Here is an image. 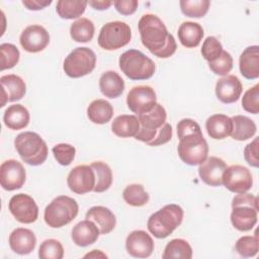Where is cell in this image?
I'll use <instances>...</instances> for the list:
<instances>
[{
  "label": "cell",
  "mask_w": 259,
  "mask_h": 259,
  "mask_svg": "<svg viewBox=\"0 0 259 259\" xmlns=\"http://www.w3.org/2000/svg\"><path fill=\"white\" fill-rule=\"evenodd\" d=\"M139 32L144 47L162 59L171 57L177 49L174 36L168 32L164 22L155 14H145L139 20Z\"/></svg>",
  "instance_id": "1"
},
{
  "label": "cell",
  "mask_w": 259,
  "mask_h": 259,
  "mask_svg": "<svg viewBox=\"0 0 259 259\" xmlns=\"http://www.w3.org/2000/svg\"><path fill=\"white\" fill-rule=\"evenodd\" d=\"M177 136L179 139L177 152L185 164L199 165L207 158L208 145L195 120L191 118L181 119L177 124Z\"/></svg>",
  "instance_id": "2"
},
{
  "label": "cell",
  "mask_w": 259,
  "mask_h": 259,
  "mask_svg": "<svg viewBox=\"0 0 259 259\" xmlns=\"http://www.w3.org/2000/svg\"><path fill=\"white\" fill-rule=\"evenodd\" d=\"M183 215L184 211L180 205L175 203L167 204L151 214L147 223L148 230L154 237L165 239L181 225Z\"/></svg>",
  "instance_id": "3"
},
{
  "label": "cell",
  "mask_w": 259,
  "mask_h": 259,
  "mask_svg": "<svg viewBox=\"0 0 259 259\" xmlns=\"http://www.w3.org/2000/svg\"><path fill=\"white\" fill-rule=\"evenodd\" d=\"M14 147L21 160L28 165H41L48 158V146L34 132L20 133L14 140Z\"/></svg>",
  "instance_id": "4"
},
{
  "label": "cell",
  "mask_w": 259,
  "mask_h": 259,
  "mask_svg": "<svg viewBox=\"0 0 259 259\" xmlns=\"http://www.w3.org/2000/svg\"><path fill=\"white\" fill-rule=\"evenodd\" d=\"M119 68L131 80H147L155 73V63L138 50H127L119 57Z\"/></svg>",
  "instance_id": "5"
},
{
  "label": "cell",
  "mask_w": 259,
  "mask_h": 259,
  "mask_svg": "<svg viewBox=\"0 0 259 259\" xmlns=\"http://www.w3.org/2000/svg\"><path fill=\"white\" fill-rule=\"evenodd\" d=\"M77 201L67 195L54 198L46 207L44 219L51 228H62L70 224L78 214Z\"/></svg>",
  "instance_id": "6"
},
{
  "label": "cell",
  "mask_w": 259,
  "mask_h": 259,
  "mask_svg": "<svg viewBox=\"0 0 259 259\" xmlns=\"http://www.w3.org/2000/svg\"><path fill=\"white\" fill-rule=\"evenodd\" d=\"M96 65L95 53L86 47L74 49L64 60V71L71 78H80L90 74Z\"/></svg>",
  "instance_id": "7"
},
{
  "label": "cell",
  "mask_w": 259,
  "mask_h": 259,
  "mask_svg": "<svg viewBox=\"0 0 259 259\" xmlns=\"http://www.w3.org/2000/svg\"><path fill=\"white\" fill-rule=\"evenodd\" d=\"M132 38V30L128 24L122 21L105 23L98 35V45L106 51H114L126 46Z\"/></svg>",
  "instance_id": "8"
},
{
  "label": "cell",
  "mask_w": 259,
  "mask_h": 259,
  "mask_svg": "<svg viewBox=\"0 0 259 259\" xmlns=\"http://www.w3.org/2000/svg\"><path fill=\"white\" fill-rule=\"evenodd\" d=\"M11 214L21 224H31L37 220L38 206L34 199L25 193L13 195L8 203Z\"/></svg>",
  "instance_id": "9"
},
{
  "label": "cell",
  "mask_w": 259,
  "mask_h": 259,
  "mask_svg": "<svg viewBox=\"0 0 259 259\" xmlns=\"http://www.w3.org/2000/svg\"><path fill=\"white\" fill-rule=\"evenodd\" d=\"M223 184L234 193H244L251 189L253 184L250 170L242 165L227 167L223 175Z\"/></svg>",
  "instance_id": "10"
},
{
  "label": "cell",
  "mask_w": 259,
  "mask_h": 259,
  "mask_svg": "<svg viewBox=\"0 0 259 259\" xmlns=\"http://www.w3.org/2000/svg\"><path fill=\"white\" fill-rule=\"evenodd\" d=\"M156 103V92L152 87L147 85L133 87L126 96L127 107L137 114L150 111Z\"/></svg>",
  "instance_id": "11"
},
{
  "label": "cell",
  "mask_w": 259,
  "mask_h": 259,
  "mask_svg": "<svg viewBox=\"0 0 259 259\" xmlns=\"http://www.w3.org/2000/svg\"><path fill=\"white\" fill-rule=\"evenodd\" d=\"M26 172L23 165L14 159L4 161L0 166V184L3 189L13 191L23 186Z\"/></svg>",
  "instance_id": "12"
},
{
  "label": "cell",
  "mask_w": 259,
  "mask_h": 259,
  "mask_svg": "<svg viewBox=\"0 0 259 259\" xmlns=\"http://www.w3.org/2000/svg\"><path fill=\"white\" fill-rule=\"evenodd\" d=\"M67 184L71 191L85 194L93 191L95 186V172L89 165H78L68 174Z\"/></svg>",
  "instance_id": "13"
},
{
  "label": "cell",
  "mask_w": 259,
  "mask_h": 259,
  "mask_svg": "<svg viewBox=\"0 0 259 259\" xmlns=\"http://www.w3.org/2000/svg\"><path fill=\"white\" fill-rule=\"evenodd\" d=\"M19 41L24 51L28 53H38L49 45L50 34L44 26L32 24L23 29Z\"/></svg>",
  "instance_id": "14"
},
{
  "label": "cell",
  "mask_w": 259,
  "mask_h": 259,
  "mask_svg": "<svg viewBox=\"0 0 259 259\" xmlns=\"http://www.w3.org/2000/svg\"><path fill=\"white\" fill-rule=\"evenodd\" d=\"M154 241L152 237L143 230H136L130 233L125 240L127 253L136 258H147L154 251Z\"/></svg>",
  "instance_id": "15"
},
{
  "label": "cell",
  "mask_w": 259,
  "mask_h": 259,
  "mask_svg": "<svg viewBox=\"0 0 259 259\" xmlns=\"http://www.w3.org/2000/svg\"><path fill=\"white\" fill-rule=\"evenodd\" d=\"M227 169L226 162L219 157H208L199 164L198 174L200 179L209 186H221L223 175Z\"/></svg>",
  "instance_id": "16"
},
{
  "label": "cell",
  "mask_w": 259,
  "mask_h": 259,
  "mask_svg": "<svg viewBox=\"0 0 259 259\" xmlns=\"http://www.w3.org/2000/svg\"><path fill=\"white\" fill-rule=\"evenodd\" d=\"M243 91L240 79L235 75H227L218 80L215 84V95L220 101L229 104L236 102Z\"/></svg>",
  "instance_id": "17"
},
{
  "label": "cell",
  "mask_w": 259,
  "mask_h": 259,
  "mask_svg": "<svg viewBox=\"0 0 259 259\" xmlns=\"http://www.w3.org/2000/svg\"><path fill=\"white\" fill-rule=\"evenodd\" d=\"M0 83L2 87V102L1 107L5 105L6 102H13L20 100L26 92V85L23 79L15 74L4 75L0 78Z\"/></svg>",
  "instance_id": "18"
},
{
  "label": "cell",
  "mask_w": 259,
  "mask_h": 259,
  "mask_svg": "<svg viewBox=\"0 0 259 259\" xmlns=\"http://www.w3.org/2000/svg\"><path fill=\"white\" fill-rule=\"evenodd\" d=\"M10 249L19 255H27L31 253L36 245L34 233L25 228H17L9 235Z\"/></svg>",
  "instance_id": "19"
},
{
  "label": "cell",
  "mask_w": 259,
  "mask_h": 259,
  "mask_svg": "<svg viewBox=\"0 0 259 259\" xmlns=\"http://www.w3.org/2000/svg\"><path fill=\"white\" fill-rule=\"evenodd\" d=\"M231 223L235 229L241 232L252 230L257 224L258 210L246 204H238L232 206Z\"/></svg>",
  "instance_id": "20"
},
{
  "label": "cell",
  "mask_w": 259,
  "mask_h": 259,
  "mask_svg": "<svg viewBox=\"0 0 259 259\" xmlns=\"http://www.w3.org/2000/svg\"><path fill=\"white\" fill-rule=\"evenodd\" d=\"M99 234L100 231L95 223L86 219L75 225L72 230V240L79 247H87L97 241Z\"/></svg>",
  "instance_id": "21"
},
{
  "label": "cell",
  "mask_w": 259,
  "mask_h": 259,
  "mask_svg": "<svg viewBox=\"0 0 259 259\" xmlns=\"http://www.w3.org/2000/svg\"><path fill=\"white\" fill-rule=\"evenodd\" d=\"M240 72L246 79L254 80L259 77V47L246 48L239 59Z\"/></svg>",
  "instance_id": "22"
},
{
  "label": "cell",
  "mask_w": 259,
  "mask_h": 259,
  "mask_svg": "<svg viewBox=\"0 0 259 259\" xmlns=\"http://www.w3.org/2000/svg\"><path fill=\"white\" fill-rule=\"evenodd\" d=\"M85 219L90 220L95 223L98 227L100 234L106 235L109 234L116 225V219L114 213L107 207L97 205L92 206L86 212Z\"/></svg>",
  "instance_id": "23"
},
{
  "label": "cell",
  "mask_w": 259,
  "mask_h": 259,
  "mask_svg": "<svg viewBox=\"0 0 259 259\" xmlns=\"http://www.w3.org/2000/svg\"><path fill=\"white\" fill-rule=\"evenodd\" d=\"M205 128L208 136L214 140H223L231 136L233 131L232 117L226 114H213L206 119Z\"/></svg>",
  "instance_id": "24"
},
{
  "label": "cell",
  "mask_w": 259,
  "mask_h": 259,
  "mask_svg": "<svg viewBox=\"0 0 259 259\" xmlns=\"http://www.w3.org/2000/svg\"><path fill=\"white\" fill-rule=\"evenodd\" d=\"M29 111L21 104H13L8 106L3 114L4 124L13 131L26 127L29 123Z\"/></svg>",
  "instance_id": "25"
},
{
  "label": "cell",
  "mask_w": 259,
  "mask_h": 259,
  "mask_svg": "<svg viewBox=\"0 0 259 259\" xmlns=\"http://www.w3.org/2000/svg\"><path fill=\"white\" fill-rule=\"evenodd\" d=\"M178 38L185 48H196L203 37V28L197 22L185 21L178 28Z\"/></svg>",
  "instance_id": "26"
},
{
  "label": "cell",
  "mask_w": 259,
  "mask_h": 259,
  "mask_svg": "<svg viewBox=\"0 0 259 259\" xmlns=\"http://www.w3.org/2000/svg\"><path fill=\"white\" fill-rule=\"evenodd\" d=\"M99 88L105 97L113 99L122 94L124 81L116 72L106 71L99 79Z\"/></svg>",
  "instance_id": "27"
},
{
  "label": "cell",
  "mask_w": 259,
  "mask_h": 259,
  "mask_svg": "<svg viewBox=\"0 0 259 259\" xmlns=\"http://www.w3.org/2000/svg\"><path fill=\"white\" fill-rule=\"evenodd\" d=\"M140 130V122L133 114H121L115 117L111 123L112 133L119 138L135 137Z\"/></svg>",
  "instance_id": "28"
},
{
  "label": "cell",
  "mask_w": 259,
  "mask_h": 259,
  "mask_svg": "<svg viewBox=\"0 0 259 259\" xmlns=\"http://www.w3.org/2000/svg\"><path fill=\"white\" fill-rule=\"evenodd\" d=\"M166 110L160 103H156L150 111L138 114L140 127L148 131H158L166 122Z\"/></svg>",
  "instance_id": "29"
},
{
  "label": "cell",
  "mask_w": 259,
  "mask_h": 259,
  "mask_svg": "<svg viewBox=\"0 0 259 259\" xmlns=\"http://www.w3.org/2000/svg\"><path fill=\"white\" fill-rule=\"evenodd\" d=\"M112 115L113 107L105 99H95L87 108V116L93 123L104 124L111 119Z\"/></svg>",
  "instance_id": "30"
},
{
  "label": "cell",
  "mask_w": 259,
  "mask_h": 259,
  "mask_svg": "<svg viewBox=\"0 0 259 259\" xmlns=\"http://www.w3.org/2000/svg\"><path fill=\"white\" fill-rule=\"evenodd\" d=\"M233 131L231 137L237 141H246L251 139L257 131L255 122L245 115H235L232 117Z\"/></svg>",
  "instance_id": "31"
},
{
  "label": "cell",
  "mask_w": 259,
  "mask_h": 259,
  "mask_svg": "<svg viewBox=\"0 0 259 259\" xmlns=\"http://www.w3.org/2000/svg\"><path fill=\"white\" fill-rule=\"evenodd\" d=\"M94 23L86 17H81L77 19L71 24L70 27V35L73 38V40L77 42L90 41L94 36Z\"/></svg>",
  "instance_id": "32"
},
{
  "label": "cell",
  "mask_w": 259,
  "mask_h": 259,
  "mask_svg": "<svg viewBox=\"0 0 259 259\" xmlns=\"http://www.w3.org/2000/svg\"><path fill=\"white\" fill-rule=\"evenodd\" d=\"M87 4V1L59 0L56 5V10L61 18L74 19L84 13Z\"/></svg>",
  "instance_id": "33"
},
{
  "label": "cell",
  "mask_w": 259,
  "mask_h": 259,
  "mask_svg": "<svg viewBox=\"0 0 259 259\" xmlns=\"http://www.w3.org/2000/svg\"><path fill=\"white\" fill-rule=\"evenodd\" d=\"M95 172V186L94 192H104L112 184V172L110 167L101 161L93 162L90 165Z\"/></svg>",
  "instance_id": "34"
},
{
  "label": "cell",
  "mask_w": 259,
  "mask_h": 259,
  "mask_svg": "<svg viewBox=\"0 0 259 259\" xmlns=\"http://www.w3.org/2000/svg\"><path fill=\"white\" fill-rule=\"evenodd\" d=\"M163 259L171 258H181V259H191L192 258V248L186 240L183 239H173L166 245L163 255Z\"/></svg>",
  "instance_id": "35"
},
{
  "label": "cell",
  "mask_w": 259,
  "mask_h": 259,
  "mask_svg": "<svg viewBox=\"0 0 259 259\" xmlns=\"http://www.w3.org/2000/svg\"><path fill=\"white\" fill-rule=\"evenodd\" d=\"M122 197L124 201L132 206H143L148 203L150 198L144 186L137 183L127 185L122 192Z\"/></svg>",
  "instance_id": "36"
},
{
  "label": "cell",
  "mask_w": 259,
  "mask_h": 259,
  "mask_svg": "<svg viewBox=\"0 0 259 259\" xmlns=\"http://www.w3.org/2000/svg\"><path fill=\"white\" fill-rule=\"evenodd\" d=\"M179 4L184 15L200 18L207 13L210 2L208 0H181Z\"/></svg>",
  "instance_id": "37"
},
{
  "label": "cell",
  "mask_w": 259,
  "mask_h": 259,
  "mask_svg": "<svg viewBox=\"0 0 259 259\" xmlns=\"http://www.w3.org/2000/svg\"><path fill=\"white\" fill-rule=\"evenodd\" d=\"M40 259H62L64 257V248L60 241L56 239L45 240L38 249Z\"/></svg>",
  "instance_id": "38"
},
{
  "label": "cell",
  "mask_w": 259,
  "mask_h": 259,
  "mask_svg": "<svg viewBox=\"0 0 259 259\" xmlns=\"http://www.w3.org/2000/svg\"><path fill=\"white\" fill-rule=\"evenodd\" d=\"M235 250L243 257H254L259 250L258 237L255 236H243L236 242Z\"/></svg>",
  "instance_id": "39"
},
{
  "label": "cell",
  "mask_w": 259,
  "mask_h": 259,
  "mask_svg": "<svg viewBox=\"0 0 259 259\" xmlns=\"http://www.w3.org/2000/svg\"><path fill=\"white\" fill-rule=\"evenodd\" d=\"M0 54H1V71L13 68L19 61L20 53L18 49L12 44H8V42L1 44Z\"/></svg>",
  "instance_id": "40"
},
{
  "label": "cell",
  "mask_w": 259,
  "mask_h": 259,
  "mask_svg": "<svg viewBox=\"0 0 259 259\" xmlns=\"http://www.w3.org/2000/svg\"><path fill=\"white\" fill-rule=\"evenodd\" d=\"M223 51H224L223 46L217 37L207 36L203 40L202 48H201V55L208 63L217 60L221 56Z\"/></svg>",
  "instance_id": "41"
},
{
  "label": "cell",
  "mask_w": 259,
  "mask_h": 259,
  "mask_svg": "<svg viewBox=\"0 0 259 259\" xmlns=\"http://www.w3.org/2000/svg\"><path fill=\"white\" fill-rule=\"evenodd\" d=\"M52 151L55 159L62 166L70 165L73 162L76 154V149L72 145L65 143L56 145Z\"/></svg>",
  "instance_id": "42"
},
{
  "label": "cell",
  "mask_w": 259,
  "mask_h": 259,
  "mask_svg": "<svg viewBox=\"0 0 259 259\" xmlns=\"http://www.w3.org/2000/svg\"><path fill=\"white\" fill-rule=\"evenodd\" d=\"M210 70L220 76H227L233 68V58L230 53L223 51L221 56L213 62L208 63Z\"/></svg>",
  "instance_id": "43"
},
{
  "label": "cell",
  "mask_w": 259,
  "mask_h": 259,
  "mask_svg": "<svg viewBox=\"0 0 259 259\" xmlns=\"http://www.w3.org/2000/svg\"><path fill=\"white\" fill-rule=\"evenodd\" d=\"M242 106L247 112L253 114H257L259 112V84H255L244 93Z\"/></svg>",
  "instance_id": "44"
},
{
  "label": "cell",
  "mask_w": 259,
  "mask_h": 259,
  "mask_svg": "<svg viewBox=\"0 0 259 259\" xmlns=\"http://www.w3.org/2000/svg\"><path fill=\"white\" fill-rule=\"evenodd\" d=\"M258 138H255L253 142L248 144L244 149V157L246 162L252 166L257 168L259 166L258 160Z\"/></svg>",
  "instance_id": "45"
},
{
  "label": "cell",
  "mask_w": 259,
  "mask_h": 259,
  "mask_svg": "<svg viewBox=\"0 0 259 259\" xmlns=\"http://www.w3.org/2000/svg\"><path fill=\"white\" fill-rule=\"evenodd\" d=\"M172 126L170 123L165 122L158 131L155 139L149 144V146H161L168 143L172 139Z\"/></svg>",
  "instance_id": "46"
},
{
  "label": "cell",
  "mask_w": 259,
  "mask_h": 259,
  "mask_svg": "<svg viewBox=\"0 0 259 259\" xmlns=\"http://www.w3.org/2000/svg\"><path fill=\"white\" fill-rule=\"evenodd\" d=\"M115 9L122 15H131L136 12L139 2L137 0H117L113 2Z\"/></svg>",
  "instance_id": "47"
},
{
  "label": "cell",
  "mask_w": 259,
  "mask_h": 259,
  "mask_svg": "<svg viewBox=\"0 0 259 259\" xmlns=\"http://www.w3.org/2000/svg\"><path fill=\"white\" fill-rule=\"evenodd\" d=\"M238 204H246L254 207L258 210V199L255 195H252L250 193H238L236 196H234L232 200V206L238 205Z\"/></svg>",
  "instance_id": "48"
},
{
  "label": "cell",
  "mask_w": 259,
  "mask_h": 259,
  "mask_svg": "<svg viewBox=\"0 0 259 259\" xmlns=\"http://www.w3.org/2000/svg\"><path fill=\"white\" fill-rule=\"evenodd\" d=\"M52 0H23L22 4L29 10H41L49 6Z\"/></svg>",
  "instance_id": "49"
},
{
  "label": "cell",
  "mask_w": 259,
  "mask_h": 259,
  "mask_svg": "<svg viewBox=\"0 0 259 259\" xmlns=\"http://www.w3.org/2000/svg\"><path fill=\"white\" fill-rule=\"evenodd\" d=\"M88 4L96 10H105V9H108L111 6V4H113V2L108 0H95V1H89Z\"/></svg>",
  "instance_id": "50"
},
{
  "label": "cell",
  "mask_w": 259,
  "mask_h": 259,
  "mask_svg": "<svg viewBox=\"0 0 259 259\" xmlns=\"http://www.w3.org/2000/svg\"><path fill=\"white\" fill-rule=\"evenodd\" d=\"M84 257L85 258H87V257H91V258H96V257L97 258L98 257H100V258H107V256L104 253H102L100 250H92V252L86 254Z\"/></svg>",
  "instance_id": "51"
}]
</instances>
